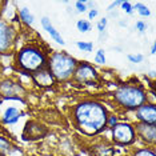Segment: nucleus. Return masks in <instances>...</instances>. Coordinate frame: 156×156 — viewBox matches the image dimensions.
I'll return each instance as SVG.
<instances>
[{"label":"nucleus","instance_id":"obj_15","mask_svg":"<svg viewBox=\"0 0 156 156\" xmlns=\"http://www.w3.org/2000/svg\"><path fill=\"white\" fill-rule=\"evenodd\" d=\"M17 16L20 17V22H22L24 26H27V27L34 26L35 16H34V13L30 11L28 7H22V8L17 9Z\"/></svg>","mask_w":156,"mask_h":156},{"label":"nucleus","instance_id":"obj_22","mask_svg":"<svg viewBox=\"0 0 156 156\" xmlns=\"http://www.w3.org/2000/svg\"><path fill=\"white\" fill-rule=\"evenodd\" d=\"M76 47L81 52H92L94 51V43L92 41H76Z\"/></svg>","mask_w":156,"mask_h":156},{"label":"nucleus","instance_id":"obj_13","mask_svg":"<svg viewBox=\"0 0 156 156\" xmlns=\"http://www.w3.org/2000/svg\"><path fill=\"white\" fill-rule=\"evenodd\" d=\"M40 23H41V27H43V30L49 35V36H51L52 40L56 41L58 44H62V45L66 44L64 39H63V36L60 35L59 31L55 28V26L52 24V22H51V19H49V17L43 16V17L40 19Z\"/></svg>","mask_w":156,"mask_h":156},{"label":"nucleus","instance_id":"obj_10","mask_svg":"<svg viewBox=\"0 0 156 156\" xmlns=\"http://www.w3.org/2000/svg\"><path fill=\"white\" fill-rule=\"evenodd\" d=\"M47 133H48V128L43 123L37 122V120H30V122H27L26 127L23 129V137L26 140H31V141L43 139Z\"/></svg>","mask_w":156,"mask_h":156},{"label":"nucleus","instance_id":"obj_8","mask_svg":"<svg viewBox=\"0 0 156 156\" xmlns=\"http://www.w3.org/2000/svg\"><path fill=\"white\" fill-rule=\"evenodd\" d=\"M111 140L115 145L122 147H129L135 144L136 136H135L133 126L129 122H119L111 128Z\"/></svg>","mask_w":156,"mask_h":156},{"label":"nucleus","instance_id":"obj_16","mask_svg":"<svg viewBox=\"0 0 156 156\" xmlns=\"http://www.w3.org/2000/svg\"><path fill=\"white\" fill-rule=\"evenodd\" d=\"M15 150L11 140L0 135V156H11L12 151Z\"/></svg>","mask_w":156,"mask_h":156},{"label":"nucleus","instance_id":"obj_34","mask_svg":"<svg viewBox=\"0 0 156 156\" xmlns=\"http://www.w3.org/2000/svg\"><path fill=\"white\" fill-rule=\"evenodd\" d=\"M2 103H3V99L0 98V107H2Z\"/></svg>","mask_w":156,"mask_h":156},{"label":"nucleus","instance_id":"obj_5","mask_svg":"<svg viewBox=\"0 0 156 156\" xmlns=\"http://www.w3.org/2000/svg\"><path fill=\"white\" fill-rule=\"evenodd\" d=\"M17 39H19L17 28L5 19L0 17V54L3 56L15 54Z\"/></svg>","mask_w":156,"mask_h":156},{"label":"nucleus","instance_id":"obj_31","mask_svg":"<svg viewBox=\"0 0 156 156\" xmlns=\"http://www.w3.org/2000/svg\"><path fill=\"white\" fill-rule=\"evenodd\" d=\"M155 52H156V45L152 44V47H151V55H155Z\"/></svg>","mask_w":156,"mask_h":156},{"label":"nucleus","instance_id":"obj_28","mask_svg":"<svg viewBox=\"0 0 156 156\" xmlns=\"http://www.w3.org/2000/svg\"><path fill=\"white\" fill-rule=\"evenodd\" d=\"M119 123V118L116 115H108V120H107V128L111 129L115 124Z\"/></svg>","mask_w":156,"mask_h":156},{"label":"nucleus","instance_id":"obj_27","mask_svg":"<svg viewBox=\"0 0 156 156\" xmlns=\"http://www.w3.org/2000/svg\"><path fill=\"white\" fill-rule=\"evenodd\" d=\"M120 7H122V9L127 13V15H132V13H133V4H132V3H129V2H122Z\"/></svg>","mask_w":156,"mask_h":156},{"label":"nucleus","instance_id":"obj_29","mask_svg":"<svg viewBox=\"0 0 156 156\" xmlns=\"http://www.w3.org/2000/svg\"><path fill=\"white\" fill-rule=\"evenodd\" d=\"M99 15V11L98 9H95V8H91L90 11H88V22L90 20H94V19H96Z\"/></svg>","mask_w":156,"mask_h":156},{"label":"nucleus","instance_id":"obj_4","mask_svg":"<svg viewBox=\"0 0 156 156\" xmlns=\"http://www.w3.org/2000/svg\"><path fill=\"white\" fill-rule=\"evenodd\" d=\"M77 59L66 51H55L48 55L47 68L55 77L56 83H66L72 79L77 66Z\"/></svg>","mask_w":156,"mask_h":156},{"label":"nucleus","instance_id":"obj_23","mask_svg":"<svg viewBox=\"0 0 156 156\" xmlns=\"http://www.w3.org/2000/svg\"><path fill=\"white\" fill-rule=\"evenodd\" d=\"M127 59H128L129 63H133V64H140V63H143V60H144V55L139 54V52H136V54H128V55H127Z\"/></svg>","mask_w":156,"mask_h":156},{"label":"nucleus","instance_id":"obj_9","mask_svg":"<svg viewBox=\"0 0 156 156\" xmlns=\"http://www.w3.org/2000/svg\"><path fill=\"white\" fill-rule=\"evenodd\" d=\"M133 131L136 140H140L145 147L155 148L156 143V124H145V123H133Z\"/></svg>","mask_w":156,"mask_h":156},{"label":"nucleus","instance_id":"obj_21","mask_svg":"<svg viewBox=\"0 0 156 156\" xmlns=\"http://www.w3.org/2000/svg\"><path fill=\"white\" fill-rule=\"evenodd\" d=\"M94 62L96 63V64H99V66H104L105 63H107L105 51L103 48H100V49H98L96 51V54H95V56H94Z\"/></svg>","mask_w":156,"mask_h":156},{"label":"nucleus","instance_id":"obj_1","mask_svg":"<svg viewBox=\"0 0 156 156\" xmlns=\"http://www.w3.org/2000/svg\"><path fill=\"white\" fill-rule=\"evenodd\" d=\"M108 115L107 107L96 99H83L71 109L75 127L87 136H95L107 128Z\"/></svg>","mask_w":156,"mask_h":156},{"label":"nucleus","instance_id":"obj_32","mask_svg":"<svg viewBox=\"0 0 156 156\" xmlns=\"http://www.w3.org/2000/svg\"><path fill=\"white\" fill-rule=\"evenodd\" d=\"M119 26H120V27H127V22H123V20H120V22H119Z\"/></svg>","mask_w":156,"mask_h":156},{"label":"nucleus","instance_id":"obj_30","mask_svg":"<svg viewBox=\"0 0 156 156\" xmlns=\"http://www.w3.org/2000/svg\"><path fill=\"white\" fill-rule=\"evenodd\" d=\"M120 4H122V2H120V0H116V2H112L111 4H109V7H108V11H109V12L113 11V8H116V7H119Z\"/></svg>","mask_w":156,"mask_h":156},{"label":"nucleus","instance_id":"obj_20","mask_svg":"<svg viewBox=\"0 0 156 156\" xmlns=\"http://www.w3.org/2000/svg\"><path fill=\"white\" fill-rule=\"evenodd\" d=\"M133 11H136L141 17H148L151 16V11L145 4H141V3H136L133 5Z\"/></svg>","mask_w":156,"mask_h":156},{"label":"nucleus","instance_id":"obj_33","mask_svg":"<svg viewBox=\"0 0 156 156\" xmlns=\"http://www.w3.org/2000/svg\"><path fill=\"white\" fill-rule=\"evenodd\" d=\"M2 59H3V55L0 54V64H2Z\"/></svg>","mask_w":156,"mask_h":156},{"label":"nucleus","instance_id":"obj_35","mask_svg":"<svg viewBox=\"0 0 156 156\" xmlns=\"http://www.w3.org/2000/svg\"><path fill=\"white\" fill-rule=\"evenodd\" d=\"M127 156H131V155H127Z\"/></svg>","mask_w":156,"mask_h":156},{"label":"nucleus","instance_id":"obj_17","mask_svg":"<svg viewBox=\"0 0 156 156\" xmlns=\"http://www.w3.org/2000/svg\"><path fill=\"white\" fill-rule=\"evenodd\" d=\"M94 155L95 156H113V155H115V151H113L112 145L100 143V144L95 145Z\"/></svg>","mask_w":156,"mask_h":156},{"label":"nucleus","instance_id":"obj_14","mask_svg":"<svg viewBox=\"0 0 156 156\" xmlns=\"http://www.w3.org/2000/svg\"><path fill=\"white\" fill-rule=\"evenodd\" d=\"M20 118H22V111H19L16 107H7L4 111H3L2 116H0L3 124H7V126L17 123Z\"/></svg>","mask_w":156,"mask_h":156},{"label":"nucleus","instance_id":"obj_19","mask_svg":"<svg viewBox=\"0 0 156 156\" xmlns=\"http://www.w3.org/2000/svg\"><path fill=\"white\" fill-rule=\"evenodd\" d=\"M76 28H77V31H79V32L87 34V32H90V31H91L92 24H91V22H88V20H86V19H79L76 22Z\"/></svg>","mask_w":156,"mask_h":156},{"label":"nucleus","instance_id":"obj_11","mask_svg":"<svg viewBox=\"0 0 156 156\" xmlns=\"http://www.w3.org/2000/svg\"><path fill=\"white\" fill-rule=\"evenodd\" d=\"M31 81H32L36 87L41 88V90L52 88V87H55V84H56L55 77L52 76V73L48 71L47 67L43 69H39L36 72H34L32 75H31Z\"/></svg>","mask_w":156,"mask_h":156},{"label":"nucleus","instance_id":"obj_24","mask_svg":"<svg viewBox=\"0 0 156 156\" xmlns=\"http://www.w3.org/2000/svg\"><path fill=\"white\" fill-rule=\"evenodd\" d=\"M107 24H108V19H107V17H101V19L98 22L96 28H98V31H99V35H100V37H103V35H104L105 30H107Z\"/></svg>","mask_w":156,"mask_h":156},{"label":"nucleus","instance_id":"obj_7","mask_svg":"<svg viewBox=\"0 0 156 156\" xmlns=\"http://www.w3.org/2000/svg\"><path fill=\"white\" fill-rule=\"evenodd\" d=\"M71 80L80 86H96L100 81V75L94 64L88 62H79Z\"/></svg>","mask_w":156,"mask_h":156},{"label":"nucleus","instance_id":"obj_12","mask_svg":"<svg viewBox=\"0 0 156 156\" xmlns=\"http://www.w3.org/2000/svg\"><path fill=\"white\" fill-rule=\"evenodd\" d=\"M135 112V118L136 122L145 123V124H156V105L150 104V103H144L140 105Z\"/></svg>","mask_w":156,"mask_h":156},{"label":"nucleus","instance_id":"obj_18","mask_svg":"<svg viewBox=\"0 0 156 156\" xmlns=\"http://www.w3.org/2000/svg\"><path fill=\"white\" fill-rule=\"evenodd\" d=\"M131 156H156V154L152 147H141L137 150H133Z\"/></svg>","mask_w":156,"mask_h":156},{"label":"nucleus","instance_id":"obj_25","mask_svg":"<svg viewBox=\"0 0 156 156\" xmlns=\"http://www.w3.org/2000/svg\"><path fill=\"white\" fill-rule=\"evenodd\" d=\"M75 9L77 13H84L88 11V7H87V3L83 2V0H79V2L75 3Z\"/></svg>","mask_w":156,"mask_h":156},{"label":"nucleus","instance_id":"obj_3","mask_svg":"<svg viewBox=\"0 0 156 156\" xmlns=\"http://www.w3.org/2000/svg\"><path fill=\"white\" fill-rule=\"evenodd\" d=\"M145 88L136 81L122 83L112 92V99L116 107L124 112L136 111L140 105L147 103L145 99Z\"/></svg>","mask_w":156,"mask_h":156},{"label":"nucleus","instance_id":"obj_2","mask_svg":"<svg viewBox=\"0 0 156 156\" xmlns=\"http://www.w3.org/2000/svg\"><path fill=\"white\" fill-rule=\"evenodd\" d=\"M48 52L39 43H27L13 54V63L20 73L32 75L39 69L47 67Z\"/></svg>","mask_w":156,"mask_h":156},{"label":"nucleus","instance_id":"obj_26","mask_svg":"<svg viewBox=\"0 0 156 156\" xmlns=\"http://www.w3.org/2000/svg\"><path fill=\"white\" fill-rule=\"evenodd\" d=\"M147 28H148V26L144 20H137V22L135 23V30H136L139 34H144L145 31H147Z\"/></svg>","mask_w":156,"mask_h":156},{"label":"nucleus","instance_id":"obj_6","mask_svg":"<svg viewBox=\"0 0 156 156\" xmlns=\"http://www.w3.org/2000/svg\"><path fill=\"white\" fill-rule=\"evenodd\" d=\"M28 90L20 80L12 77H4L0 80V98L3 100H19L26 101Z\"/></svg>","mask_w":156,"mask_h":156}]
</instances>
